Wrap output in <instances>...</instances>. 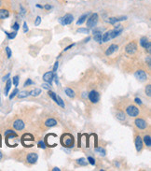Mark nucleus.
Instances as JSON below:
<instances>
[{
    "mask_svg": "<svg viewBox=\"0 0 151 171\" xmlns=\"http://www.w3.org/2000/svg\"><path fill=\"white\" fill-rule=\"evenodd\" d=\"M87 160H88V162L90 164V165H92V166L95 165V160H94V158L90 157H90H88V159H87Z\"/></svg>",
    "mask_w": 151,
    "mask_h": 171,
    "instance_id": "nucleus-40",
    "label": "nucleus"
},
{
    "mask_svg": "<svg viewBox=\"0 0 151 171\" xmlns=\"http://www.w3.org/2000/svg\"><path fill=\"white\" fill-rule=\"evenodd\" d=\"M126 113L129 115L130 117H136L140 114V110L134 105H130L126 107Z\"/></svg>",
    "mask_w": 151,
    "mask_h": 171,
    "instance_id": "nucleus-2",
    "label": "nucleus"
},
{
    "mask_svg": "<svg viewBox=\"0 0 151 171\" xmlns=\"http://www.w3.org/2000/svg\"><path fill=\"white\" fill-rule=\"evenodd\" d=\"M146 62H148V66H150V56H148V57H146Z\"/></svg>",
    "mask_w": 151,
    "mask_h": 171,
    "instance_id": "nucleus-51",
    "label": "nucleus"
},
{
    "mask_svg": "<svg viewBox=\"0 0 151 171\" xmlns=\"http://www.w3.org/2000/svg\"><path fill=\"white\" fill-rule=\"evenodd\" d=\"M75 45H76V44H75V43H73V44H71V45H69L68 47H66L65 49V51H67V50H69V49H71V48H73Z\"/></svg>",
    "mask_w": 151,
    "mask_h": 171,
    "instance_id": "nucleus-50",
    "label": "nucleus"
},
{
    "mask_svg": "<svg viewBox=\"0 0 151 171\" xmlns=\"http://www.w3.org/2000/svg\"><path fill=\"white\" fill-rule=\"evenodd\" d=\"M45 125L47 126V127H54V126L57 125V121L55 120L53 118H50L48 119V120L45 122Z\"/></svg>",
    "mask_w": 151,
    "mask_h": 171,
    "instance_id": "nucleus-15",
    "label": "nucleus"
},
{
    "mask_svg": "<svg viewBox=\"0 0 151 171\" xmlns=\"http://www.w3.org/2000/svg\"><path fill=\"white\" fill-rule=\"evenodd\" d=\"M122 32H123L122 25L121 24H118L114 29H113V30H110V39L117 38V36H119Z\"/></svg>",
    "mask_w": 151,
    "mask_h": 171,
    "instance_id": "nucleus-5",
    "label": "nucleus"
},
{
    "mask_svg": "<svg viewBox=\"0 0 151 171\" xmlns=\"http://www.w3.org/2000/svg\"><path fill=\"white\" fill-rule=\"evenodd\" d=\"M127 19V17H120V18H117V17H111V18H109L108 19V23L110 24H115L117 23H119V22L120 21H124V20H126Z\"/></svg>",
    "mask_w": 151,
    "mask_h": 171,
    "instance_id": "nucleus-16",
    "label": "nucleus"
},
{
    "mask_svg": "<svg viewBox=\"0 0 151 171\" xmlns=\"http://www.w3.org/2000/svg\"><path fill=\"white\" fill-rule=\"evenodd\" d=\"M143 142H144L148 147H151V137L149 135H146L143 139Z\"/></svg>",
    "mask_w": 151,
    "mask_h": 171,
    "instance_id": "nucleus-24",
    "label": "nucleus"
},
{
    "mask_svg": "<svg viewBox=\"0 0 151 171\" xmlns=\"http://www.w3.org/2000/svg\"><path fill=\"white\" fill-rule=\"evenodd\" d=\"M6 53H7V58H10L11 55H12V53H11V50L9 47H6Z\"/></svg>",
    "mask_w": 151,
    "mask_h": 171,
    "instance_id": "nucleus-37",
    "label": "nucleus"
},
{
    "mask_svg": "<svg viewBox=\"0 0 151 171\" xmlns=\"http://www.w3.org/2000/svg\"><path fill=\"white\" fill-rule=\"evenodd\" d=\"M116 117L119 121H124L126 119L125 114H124L123 111H118V112H117V114H116Z\"/></svg>",
    "mask_w": 151,
    "mask_h": 171,
    "instance_id": "nucleus-26",
    "label": "nucleus"
},
{
    "mask_svg": "<svg viewBox=\"0 0 151 171\" xmlns=\"http://www.w3.org/2000/svg\"><path fill=\"white\" fill-rule=\"evenodd\" d=\"M90 39V36H88V38H87L86 39H84V42H85V43H86V42H88Z\"/></svg>",
    "mask_w": 151,
    "mask_h": 171,
    "instance_id": "nucleus-52",
    "label": "nucleus"
},
{
    "mask_svg": "<svg viewBox=\"0 0 151 171\" xmlns=\"http://www.w3.org/2000/svg\"><path fill=\"white\" fill-rule=\"evenodd\" d=\"M38 160V155L36 152H29L26 156V161H27L28 164L30 165H34V164H36V161Z\"/></svg>",
    "mask_w": 151,
    "mask_h": 171,
    "instance_id": "nucleus-10",
    "label": "nucleus"
},
{
    "mask_svg": "<svg viewBox=\"0 0 151 171\" xmlns=\"http://www.w3.org/2000/svg\"><path fill=\"white\" fill-rule=\"evenodd\" d=\"M12 133H15L13 130H7V131L5 132V136H7V135H9V134H12Z\"/></svg>",
    "mask_w": 151,
    "mask_h": 171,
    "instance_id": "nucleus-48",
    "label": "nucleus"
},
{
    "mask_svg": "<svg viewBox=\"0 0 151 171\" xmlns=\"http://www.w3.org/2000/svg\"><path fill=\"white\" fill-rule=\"evenodd\" d=\"M41 94V90L40 89H35V90H32L31 92L29 93V95H32V96H38L39 95Z\"/></svg>",
    "mask_w": 151,
    "mask_h": 171,
    "instance_id": "nucleus-28",
    "label": "nucleus"
},
{
    "mask_svg": "<svg viewBox=\"0 0 151 171\" xmlns=\"http://www.w3.org/2000/svg\"><path fill=\"white\" fill-rule=\"evenodd\" d=\"M146 94L148 96H151V85L150 84H148L146 85Z\"/></svg>",
    "mask_w": 151,
    "mask_h": 171,
    "instance_id": "nucleus-32",
    "label": "nucleus"
},
{
    "mask_svg": "<svg viewBox=\"0 0 151 171\" xmlns=\"http://www.w3.org/2000/svg\"><path fill=\"white\" fill-rule=\"evenodd\" d=\"M11 83H12V81H11V80H7V83H6V86H5V95H9V92L10 90V88H11Z\"/></svg>",
    "mask_w": 151,
    "mask_h": 171,
    "instance_id": "nucleus-23",
    "label": "nucleus"
},
{
    "mask_svg": "<svg viewBox=\"0 0 151 171\" xmlns=\"http://www.w3.org/2000/svg\"><path fill=\"white\" fill-rule=\"evenodd\" d=\"M65 94H66L67 96H68V97H70V98H74L75 97V95H76L75 92L71 88H65Z\"/></svg>",
    "mask_w": 151,
    "mask_h": 171,
    "instance_id": "nucleus-22",
    "label": "nucleus"
},
{
    "mask_svg": "<svg viewBox=\"0 0 151 171\" xmlns=\"http://www.w3.org/2000/svg\"><path fill=\"white\" fill-rule=\"evenodd\" d=\"M89 17V13H87V14H83V15L79 18L78 19V21L77 22V24L78 25H80V24H82L83 23H84V22L87 20V18Z\"/></svg>",
    "mask_w": 151,
    "mask_h": 171,
    "instance_id": "nucleus-25",
    "label": "nucleus"
},
{
    "mask_svg": "<svg viewBox=\"0 0 151 171\" xmlns=\"http://www.w3.org/2000/svg\"><path fill=\"white\" fill-rule=\"evenodd\" d=\"M34 84V81L31 80V79H27V80L24 82V87H27V86H30V85H33Z\"/></svg>",
    "mask_w": 151,
    "mask_h": 171,
    "instance_id": "nucleus-35",
    "label": "nucleus"
},
{
    "mask_svg": "<svg viewBox=\"0 0 151 171\" xmlns=\"http://www.w3.org/2000/svg\"><path fill=\"white\" fill-rule=\"evenodd\" d=\"M77 163H78V165L79 166H86L87 165H88V161L85 159V158H79L77 160Z\"/></svg>",
    "mask_w": 151,
    "mask_h": 171,
    "instance_id": "nucleus-27",
    "label": "nucleus"
},
{
    "mask_svg": "<svg viewBox=\"0 0 151 171\" xmlns=\"http://www.w3.org/2000/svg\"><path fill=\"white\" fill-rule=\"evenodd\" d=\"M134 144H135V148H136V151L138 152H140L143 150V145H144V142H143V139L140 136H136L134 140Z\"/></svg>",
    "mask_w": 151,
    "mask_h": 171,
    "instance_id": "nucleus-12",
    "label": "nucleus"
},
{
    "mask_svg": "<svg viewBox=\"0 0 151 171\" xmlns=\"http://www.w3.org/2000/svg\"><path fill=\"white\" fill-rule=\"evenodd\" d=\"M9 17V11L7 9H0V20H5Z\"/></svg>",
    "mask_w": 151,
    "mask_h": 171,
    "instance_id": "nucleus-17",
    "label": "nucleus"
},
{
    "mask_svg": "<svg viewBox=\"0 0 151 171\" xmlns=\"http://www.w3.org/2000/svg\"><path fill=\"white\" fill-rule=\"evenodd\" d=\"M134 101H135V103H136V104H139V105H142V101H141L140 98L136 97V98L134 99Z\"/></svg>",
    "mask_w": 151,
    "mask_h": 171,
    "instance_id": "nucleus-47",
    "label": "nucleus"
},
{
    "mask_svg": "<svg viewBox=\"0 0 151 171\" xmlns=\"http://www.w3.org/2000/svg\"><path fill=\"white\" fill-rule=\"evenodd\" d=\"M9 76H10V74H9H9H7L6 76H4V77L2 78V80H3V81H6V80H9Z\"/></svg>",
    "mask_w": 151,
    "mask_h": 171,
    "instance_id": "nucleus-44",
    "label": "nucleus"
},
{
    "mask_svg": "<svg viewBox=\"0 0 151 171\" xmlns=\"http://www.w3.org/2000/svg\"><path fill=\"white\" fill-rule=\"evenodd\" d=\"M1 6H2V1L0 0V7H1Z\"/></svg>",
    "mask_w": 151,
    "mask_h": 171,
    "instance_id": "nucleus-56",
    "label": "nucleus"
},
{
    "mask_svg": "<svg viewBox=\"0 0 151 171\" xmlns=\"http://www.w3.org/2000/svg\"><path fill=\"white\" fill-rule=\"evenodd\" d=\"M134 124H135V126L140 130H145L148 128V122L142 118H137L136 120H135Z\"/></svg>",
    "mask_w": 151,
    "mask_h": 171,
    "instance_id": "nucleus-8",
    "label": "nucleus"
},
{
    "mask_svg": "<svg viewBox=\"0 0 151 171\" xmlns=\"http://www.w3.org/2000/svg\"><path fill=\"white\" fill-rule=\"evenodd\" d=\"M89 99H90V101L92 102V104L98 103V102H99V100H100V95H99V93H98L97 91L92 90V91L89 94Z\"/></svg>",
    "mask_w": 151,
    "mask_h": 171,
    "instance_id": "nucleus-9",
    "label": "nucleus"
},
{
    "mask_svg": "<svg viewBox=\"0 0 151 171\" xmlns=\"http://www.w3.org/2000/svg\"><path fill=\"white\" fill-rule=\"evenodd\" d=\"M110 39H110V31L105 32L104 34L102 36V42H107Z\"/></svg>",
    "mask_w": 151,
    "mask_h": 171,
    "instance_id": "nucleus-21",
    "label": "nucleus"
},
{
    "mask_svg": "<svg viewBox=\"0 0 151 171\" xmlns=\"http://www.w3.org/2000/svg\"><path fill=\"white\" fill-rule=\"evenodd\" d=\"M38 147L42 148V149H45V148H46V145H45V143L43 142V141H39V142H38Z\"/></svg>",
    "mask_w": 151,
    "mask_h": 171,
    "instance_id": "nucleus-43",
    "label": "nucleus"
},
{
    "mask_svg": "<svg viewBox=\"0 0 151 171\" xmlns=\"http://www.w3.org/2000/svg\"><path fill=\"white\" fill-rule=\"evenodd\" d=\"M73 20H74V17H73L72 14L67 13V14H65V16H63V17L60 18L59 22H60V24H61L62 25H67V24H72Z\"/></svg>",
    "mask_w": 151,
    "mask_h": 171,
    "instance_id": "nucleus-3",
    "label": "nucleus"
},
{
    "mask_svg": "<svg viewBox=\"0 0 151 171\" xmlns=\"http://www.w3.org/2000/svg\"><path fill=\"white\" fill-rule=\"evenodd\" d=\"M117 50H118V46H117L116 44H112V45L109 46L108 49L105 51V55H107V56H109V55H111Z\"/></svg>",
    "mask_w": 151,
    "mask_h": 171,
    "instance_id": "nucleus-18",
    "label": "nucleus"
},
{
    "mask_svg": "<svg viewBox=\"0 0 151 171\" xmlns=\"http://www.w3.org/2000/svg\"><path fill=\"white\" fill-rule=\"evenodd\" d=\"M52 170H53V171H56V170L60 171V168H58V167H54V168H52Z\"/></svg>",
    "mask_w": 151,
    "mask_h": 171,
    "instance_id": "nucleus-53",
    "label": "nucleus"
},
{
    "mask_svg": "<svg viewBox=\"0 0 151 171\" xmlns=\"http://www.w3.org/2000/svg\"><path fill=\"white\" fill-rule=\"evenodd\" d=\"M18 93H19L18 88H15V89H14V91H13L12 93H11L10 95H9V99H10V100H11V99H13V98H14V96H15V95H17Z\"/></svg>",
    "mask_w": 151,
    "mask_h": 171,
    "instance_id": "nucleus-33",
    "label": "nucleus"
},
{
    "mask_svg": "<svg viewBox=\"0 0 151 171\" xmlns=\"http://www.w3.org/2000/svg\"><path fill=\"white\" fill-rule=\"evenodd\" d=\"M40 24H41V17L40 16H37L36 21H35V25H36V26H38Z\"/></svg>",
    "mask_w": 151,
    "mask_h": 171,
    "instance_id": "nucleus-39",
    "label": "nucleus"
},
{
    "mask_svg": "<svg viewBox=\"0 0 151 171\" xmlns=\"http://www.w3.org/2000/svg\"><path fill=\"white\" fill-rule=\"evenodd\" d=\"M95 151L96 152H98L99 154H101V155H103V156H104L105 155V153H107V151H105V150L104 148H102V147H98V148H95Z\"/></svg>",
    "mask_w": 151,
    "mask_h": 171,
    "instance_id": "nucleus-31",
    "label": "nucleus"
},
{
    "mask_svg": "<svg viewBox=\"0 0 151 171\" xmlns=\"http://www.w3.org/2000/svg\"><path fill=\"white\" fill-rule=\"evenodd\" d=\"M0 104H1V99H0Z\"/></svg>",
    "mask_w": 151,
    "mask_h": 171,
    "instance_id": "nucleus-57",
    "label": "nucleus"
},
{
    "mask_svg": "<svg viewBox=\"0 0 151 171\" xmlns=\"http://www.w3.org/2000/svg\"><path fill=\"white\" fill-rule=\"evenodd\" d=\"M51 84H50V83H43L42 84V88H44V89H47V90H51Z\"/></svg>",
    "mask_w": 151,
    "mask_h": 171,
    "instance_id": "nucleus-41",
    "label": "nucleus"
},
{
    "mask_svg": "<svg viewBox=\"0 0 151 171\" xmlns=\"http://www.w3.org/2000/svg\"><path fill=\"white\" fill-rule=\"evenodd\" d=\"M87 26L88 27H93L95 26L97 22H98V14L97 13H93L90 15V17L87 18Z\"/></svg>",
    "mask_w": 151,
    "mask_h": 171,
    "instance_id": "nucleus-4",
    "label": "nucleus"
},
{
    "mask_svg": "<svg viewBox=\"0 0 151 171\" xmlns=\"http://www.w3.org/2000/svg\"><path fill=\"white\" fill-rule=\"evenodd\" d=\"M2 157H3V154H2V152L0 151V161H1V159H2Z\"/></svg>",
    "mask_w": 151,
    "mask_h": 171,
    "instance_id": "nucleus-54",
    "label": "nucleus"
},
{
    "mask_svg": "<svg viewBox=\"0 0 151 171\" xmlns=\"http://www.w3.org/2000/svg\"><path fill=\"white\" fill-rule=\"evenodd\" d=\"M5 34L7 35V39H13L15 38V36H17V31H14V32H11V33H9V32L5 31Z\"/></svg>",
    "mask_w": 151,
    "mask_h": 171,
    "instance_id": "nucleus-29",
    "label": "nucleus"
},
{
    "mask_svg": "<svg viewBox=\"0 0 151 171\" xmlns=\"http://www.w3.org/2000/svg\"><path fill=\"white\" fill-rule=\"evenodd\" d=\"M37 8H39V9H43V7L42 6H40V5H36Z\"/></svg>",
    "mask_w": 151,
    "mask_h": 171,
    "instance_id": "nucleus-55",
    "label": "nucleus"
},
{
    "mask_svg": "<svg viewBox=\"0 0 151 171\" xmlns=\"http://www.w3.org/2000/svg\"><path fill=\"white\" fill-rule=\"evenodd\" d=\"M54 79V72L53 71H48L43 75V80L45 82H48L51 84L52 80Z\"/></svg>",
    "mask_w": 151,
    "mask_h": 171,
    "instance_id": "nucleus-11",
    "label": "nucleus"
},
{
    "mask_svg": "<svg viewBox=\"0 0 151 171\" xmlns=\"http://www.w3.org/2000/svg\"><path fill=\"white\" fill-rule=\"evenodd\" d=\"M140 46L141 47H143V48H146V45L148 44V42H149V40H148V39L146 38V36H143V38H141L140 39Z\"/></svg>",
    "mask_w": 151,
    "mask_h": 171,
    "instance_id": "nucleus-20",
    "label": "nucleus"
},
{
    "mask_svg": "<svg viewBox=\"0 0 151 171\" xmlns=\"http://www.w3.org/2000/svg\"><path fill=\"white\" fill-rule=\"evenodd\" d=\"M61 142L63 144V146H65V148H73L74 143H75L74 137L71 135V134H68V133L63 134V135L62 136Z\"/></svg>",
    "mask_w": 151,
    "mask_h": 171,
    "instance_id": "nucleus-1",
    "label": "nucleus"
},
{
    "mask_svg": "<svg viewBox=\"0 0 151 171\" xmlns=\"http://www.w3.org/2000/svg\"><path fill=\"white\" fill-rule=\"evenodd\" d=\"M12 82L14 84V86H18L19 85V76H15L13 77V79H12Z\"/></svg>",
    "mask_w": 151,
    "mask_h": 171,
    "instance_id": "nucleus-34",
    "label": "nucleus"
},
{
    "mask_svg": "<svg viewBox=\"0 0 151 171\" xmlns=\"http://www.w3.org/2000/svg\"><path fill=\"white\" fill-rule=\"evenodd\" d=\"M93 33V39L97 41L98 43H102V32L99 30V29H95V30L92 31Z\"/></svg>",
    "mask_w": 151,
    "mask_h": 171,
    "instance_id": "nucleus-14",
    "label": "nucleus"
},
{
    "mask_svg": "<svg viewBox=\"0 0 151 171\" xmlns=\"http://www.w3.org/2000/svg\"><path fill=\"white\" fill-rule=\"evenodd\" d=\"M12 29L14 31H18L19 29H20V24H19L17 22H16V23H14L13 25H12Z\"/></svg>",
    "mask_w": 151,
    "mask_h": 171,
    "instance_id": "nucleus-38",
    "label": "nucleus"
},
{
    "mask_svg": "<svg viewBox=\"0 0 151 171\" xmlns=\"http://www.w3.org/2000/svg\"><path fill=\"white\" fill-rule=\"evenodd\" d=\"M20 13L22 14V15H24V14L26 13V10H25V9L22 7V5H20Z\"/></svg>",
    "mask_w": 151,
    "mask_h": 171,
    "instance_id": "nucleus-42",
    "label": "nucleus"
},
{
    "mask_svg": "<svg viewBox=\"0 0 151 171\" xmlns=\"http://www.w3.org/2000/svg\"><path fill=\"white\" fill-rule=\"evenodd\" d=\"M54 102L57 104L58 106L61 107H63V109L65 107V102H63V100L61 97H60V96L57 94H56V97L54 99Z\"/></svg>",
    "mask_w": 151,
    "mask_h": 171,
    "instance_id": "nucleus-19",
    "label": "nucleus"
},
{
    "mask_svg": "<svg viewBox=\"0 0 151 171\" xmlns=\"http://www.w3.org/2000/svg\"><path fill=\"white\" fill-rule=\"evenodd\" d=\"M78 33H83V34H89V30L87 28H79L78 29Z\"/></svg>",
    "mask_w": 151,
    "mask_h": 171,
    "instance_id": "nucleus-36",
    "label": "nucleus"
},
{
    "mask_svg": "<svg viewBox=\"0 0 151 171\" xmlns=\"http://www.w3.org/2000/svg\"><path fill=\"white\" fill-rule=\"evenodd\" d=\"M57 69H58V62H56L55 64H54V66H53V72L56 73Z\"/></svg>",
    "mask_w": 151,
    "mask_h": 171,
    "instance_id": "nucleus-46",
    "label": "nucleus"
},
{
    "mask_svg": "<svg viewBox=\"0 0 151 171\" xmlns=\"http://www.w3.org/2000/svg\"><path fill=\"white\" fill-rule=\"evenodd\" d=\"M24 126H25V124H24V121L20 120V119H19V120H16V121L13 122V127H14V129L19 130V131H21V130L24 129Z\"/></svg>",
    "mask_w": 151,
    "mask_h": 171,
    "instance_id": "nucleus-13",
    "label": "nucleus"
},
{
    "mask_svg": "<svg viewBox=\"0 0 151 171\" xmlns=\"http://www.w3.org/2000/svg\"><path fill=\"white\" fill-rule=\"evenodd\" d=\"M43 9H47V10H50L51 9V6H50L49 4H46L44 7H43Z\"/></svg>",
    "mask_w": 151,
    "mask_h": 171,
    "instance_id": "nucleus-49",
    "label": "nucleus"
},
{
    "mask_svg": "<svg viewBox=\"0 0 151 171\" xmlns=\"http://www.w3.org/2000/svg\"><path fill=\"white\" fill-rule=\"evenodd\" d=\"M17 95H18L19 98H25V97H27V96L29 95V93L26 92V91H22L21 93L19 92L18 94H17Z\"/></svg>",
    "mask_w": 151,
    "mask_h": 171,
    "instance_id": "nucleus-30",
    "label": "nucleus"
},
{
    "mask_svg": "<svg viewBox=\"0 0 151 171\" xmlns=\"http://www.w3.org/2000/svg\"><path fill=\"white\" fill-rule=\"evenodd\" d=\"M27 31H28V26H27V24H26L25 22H24V33H26Z\"/></svg>",
    "mask_w": 151,
    "mask_h": 171,
    "instance_id": "nucleus-45",
    "label": "nucleus"
},
{
    "mask_svg": "<svg viewBox=\"0 0 151 171\" xmlns=\"http://www.w3.org/2000/svg\"><path fill=\"white\" fill-rule=\"evenodd\" d=\"M134 77L140 81H145L148 80V74H146L145 70H142V69H139L137 71H135Z\"/></svg>",
    "mask_w": 151,
    "mask_h": 171,
    "instance_id": "nucleus-6",
    "label": "nucleus"
},
{
    "mask_svg": "<svg viewBox=\"0 0 151 171\" xmlns=\"http://www.w3.org/2000/svg\"><path fill=\"white\" fill-rule=\"evenodd\" d=\"M125 51H126V53L128 54H130V55H133L135 53H136V51H137V45H136V43L135 42H130L128 45L125 47Z\"/></svg>",
    "mask_w": 151,
    "mask_h": 171,
    "instance_id": "nucleus-7",
    "label": "nucleus"
}]
</instances>
